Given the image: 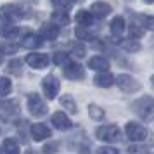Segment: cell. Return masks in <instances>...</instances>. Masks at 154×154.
<instances>
[{"instance_id": "6da1fadb", "label": "cell", "mask_w": 154, "mask_h": 154, "mask_svg": "<svg viewBox=\"0 0 154 154\" xmlns=\"http://www.w3.org/2000/svg\"><path fill=\"white\" fill-rule=\"evenodd\" d=\"M95 135H97L99 140H104V142H119L121 140V132L116 125H104V126H99L95 130Z\"/></svg>"}, {"instance_id": "7a4b0ae2", "label": "cell", "mask_w": 154, "mask_h": 154, "mask_svg": "<svg viewBox=\"0 0 154 154\" xmlns=\"http://www.w3.org/2000/svg\"><path fill=\"white\" fill-rule=\"evenodd\" d=\"M47 104L42 100V97L38 95V94H29L28 97V111L29 114H33L36 118H40L43 114H47Z\"/></svg>"}, {"instance_id": "3957f363", "label": "cell", "mask_w": 154, "mask_h": 154, "mask_svg": "<svg viewBox=\"0 0 154 154\" xmlns=\"http://www.w3.org/2000/svg\"><path fill=\"white\" fill-rule=\"evenodd\" d=\"M116 83H118V87L123 92H126V94H133V92H137V90H140V88H142L140 82H137L133 76L125 75V73L116 76Z\"/></svg>"}, {"instance_id": "277c9868", "label": "cell", "mask_w": 154, "mask_h": 154, "mask_svg": "<svg viewBox=\"0 0 154 154\" xmlns=\"http://www.w3.org/2000/svg\"><path fill=\"white\" fill-rule=\"evenodd\" d=\"M26 14L21 9V5H16V4H5L0 9V17L4 21H16V19H21Z\"/></svg>"}, {"instance_id": "5b68a950", "label": "cell", "mask_w": 154, "mask_h": 154, "mask_svg": "<svg viewBox=\"0 0 154 154\" xmlns=\"http://www.w3.org/2000/svg\"><path fill=\"white\" fill-rule=\"evenodd\" d=\"M126 137L133 142H140V140H146L147 137V130L146 126H142L140 123H135V121H130L126 123Z\"/></svg>"}, {"instance_id": "8992f818", "label": "cell", "mask_w": 154, "mask_h": 154, "mask_svg": "<svg viewBox=\"0 0 154 154\" xmlns=\"http://www.w3.org/2000/svg\"><path fill=\"white\" fill-rule=\"evenodd\" d=\"M59 80H57L54 75H49V76L43 78L42 82V88H43V94L47 99H56L57 92H59Z\"/></svg>"}, {"instance_id": "52a82bcc", "label": "cell", "mask_w": 154, "mask_h": 154, "mask_svg": "<svg viewBox=\"0 0 154 154\" xmlns=\"http://www.w3.org/2000/svg\"><path fill=\"white\" fill-rule=\"evenodd\" d=\"M63 71H64V76L69 78V80H82V78H85L83 66H80L76 63H68L63 68Z\"/></svg>"}, {"instance_id": "ba28073f", "label": "cell", "mask_w": 154, "mask_h": 154, "mask_svg": "<svg viewBox=\"0 0 154 154\" xmlns=\"http://www.w3.org/2000/svg\"><path fill=\"white\" fill-rule=\"evenodd\" d=\"M152 106H154V100L146 95V97H140L139 100H135L132 104V109L137 114H140V116H147V111L152 109Z\"/></svg>"}, {"instance_id": "9c48e42d", "label": "cell", "mask_w": 154, "mask_h": 154, "mask_svg": "<svg viewBox=\"0 0 154 154\" xmlns=\"http://www.w3.org/2000/svg\"><path fill=\"white\" fill-rule=\"evenodd\" d=\"M26 63L35 68V69H42V68H47L49 64V56L47 54H28L26 56Z\"/></svg>"}, {"instance_id": "30bf717a", "label": "cell", "mask_w": 154, "mask_h": 154, "mask_svg": "<svg viewBox=\"0 0 154 154\" xmlns=\"http://www.w3.org/2000/svg\"><path fill=\"white\" fill-rule=\"evenodd\" d=\"M59 35V26H56L54 23H43L42 26H40V38L43 40H54L57 38Z\"/></svg>"}, {"instance_id": "8fae6325", "label": "cell", "mask_w": 154, "mask_h": 154, "mask_svg": "<svg viewBox=\"0 0 154 154\" xmlns=\"http://www.w3.org/2000/svg\"><path fill=\"white\" fill-rule=\"evenodd\" d=\"M17 102H14V100H7V102H2L0 104V118L4 119H9L12 118V116H16L17 114Z\"/></svg>"}, {"instance_id": "7c38bea8", "label": "cell", "mask_w": 154, "mask_h": 154, "mask_svg": "<svg viewBox=\"0 0 154 154\" xmlns=\"http://www.w3.org/2000/svg\"><path fill=\"white\" fill-rule=\"evenodd\" d=\"M31 137L35 140H38V142L45 140L50 137V130L43 123H35V125H31Z\"/></svg>"}, {"instance_id": "4fadbf2b", "label": "cell", "mask_w": 154, "mask_h": 154, "mask_svg": "<svg viewBox=\"0 0 154 154\" xmlns=\"http://www.w3.org/2000/svg\"><path fill=\"white\" fill-rule=\"evenodd\" d=\"M52 123H54V126H56L57 130H68V128H71L69 118L61 111H57L52 114Z\"/></svg>"}, {"instance_id": "5bb4252c", "label": "cell", "mask_w": 154, "mask_h": 154, "mask_svg": "<svg viewBox=\"0 0 154 154\" xmlns=\"http://www.w3.org/2000/svg\"><path fill=\"white\" fill-rule=\"evenodd\" d=\"M88 68L94 71H100V73H106V69L109 68V61L104 59V57H92L88 61Z\"/></svg>"}, {"instance_id": "9a60e30c", "label": "cell", "mask_w": 154, "mask_h": 154, "mask_svg": "<svg viewBox=\"0 0 154 154\" xmlns=\"http://www.w3.org/2000/svg\"><path fill=\"white\" fill-rule=\"evenodd\" d=\"M109 12H111V5L109 4H106V2H94L92 4V16L106 17Z\"/></svg>"}, {"instance_id": "2e32d148", "label": "cell", "mask_w": 154, "mask_h": 154, "mask_svg": "<svg viewBox=\"0 0 154 154\" xmlns=\"http://www.w3.org/2000/svg\"><path fill=\"white\" fill-rule=\"evenodd\" d=\"M21 45H23V47H26V49H36V47H40V45H42V38H40L38 35L29 33V35L23 36Z\"/></svg>"}, {"instance_id": "e0dca14e", "label": "cell", "mask_w": 154, "mask_h": 154, "mask_svg": "<svg viewBox=\"0 0 154 154\" xmlns=\"http://www.w3.org/2000/svg\"><path fill=\"white\" fill-rule=\"evenodd\" d=\"M112 82H114V78H112V75H109V73H99L97 76L94 78V83L97 85V87H111Z\"/></svg>"}, {"instance_id": "ac0fdd59", "label": "cell", "mask_w": 154, "mask_h": 154, "mask_svg": "<svg viewBox=\"0 0 154 154\" xmlns=\"http://www.w3.org/2000/svg\"><path fill=\"white\" fill-rule=\"evenodd\" d=\"M109 28H111V33L112 35H121L123 31L126 29V24H125V19L123 17H114L111 21V24H109Z\"/></svg>"}, {"instance_id": "d6986e66", "label": "cell", "mask_w": 154, "mask_h": 154, "mask_svg": "<svg viewBox=\"0 0 154 154\" xmlns=\"http://www.w3.org/2000/svg\"><path fill=\"white\" fill-rule=\"evenodd\" d=\"M76 23L82 26V28H87V26H90L92 23H94V16H92V12L80 11V12L76 14Z\"/></svg>"}, {"instance_id": "ffe728a7", "label": "cell", "mask_w": 154, "mask_h": 154, "mask_svg": "<svg viewBox=\"0 0 154 154\" xmlns=\"http://www.w3.org/2000/svg\"><path fill=\"white\" fill-rule=\"evenodd\" d=\"M4 151H5V154H19V146H17L16 139L4 140Z\"/></svg>"}, {"instance_id": "44dd1931", "label": "cell", "mask_w": 154, "mask_h": 154, "mask_svg": "<svg viewBox=\"0 0 154 154\" xmlns=\"http://www.w3.org/2000/svg\"><path fill=\"white\" fill-rule=\"evenodd\" d=\"M52 21L56 23V26H66L68 23H69V16L66 14V12H61V11H57L52 14Z\"/></svg>"}, {"instance_id": "7402d4cb", "label": "cell", "mask_w": 154, "mask_h": 154, "mask_svg": "<svg viewBox=\"0 0 154 154\" xmlns=\"http://www.w3.org/2000/svg\"><path fill=\"white\" fill-rule=\"evenodd\" d=\"M61 106H63V107H66L68 111H71L73 114H75V112H78L76 102L73 100V97H71V95H63V97H61Z\"/></svg>"}, {"instance_id": "603a6c76", "label": "cell", "mask_w": 154, "mask_h": 154, "mask_svg": "<svg viewBox=\"0 0 154 154\" xmlns=\"http://www.w3.org/2000/svg\"><path fill=\"white\" fill-rule=\"evenodd\" d=\"M0 35L4 38H14L17 35V28L12 24H4V26H0Z\"/></svg>"}, {"instance_id": "cb8c5ba5", "label": "cell", "mask_w": 154, "mask_h": 154, "mask_svg": "<svg viewBox=\"0 0 154 154\" xmlns=\"http://www.w3.org/2000/svg\"><path fill=\"white\" fill-rule=\"evenodd\" d=\"M88 114H90V118L95 119V121H99V119L104 118V111H102V107H99L97 104H90L88 106Z\"/></svg>"}, {"instance_id": "d4e9b609", "label": "cell", "mask_w": 154, "mask_h": 154, "mask_svg": "<svg viewBox=\"0 0 154 154\" xmlns=\"http://www.w3.org/2000/svg\"><path fill=\"white\" fill-rule=\"evenodd\" d=\"M121 49H125L126 52H139L140 50V43L135 42V40H126V42H121Z\"/></svg>"}, {"instance_id": "484cf974", "label": "cell", "mask_w": 154, "mask_h": 154, "mask_svg": "<svg viewBox=\"0 0 154 154\" xmlns=\"http://www.w3.org/2000/svg\"><path fill=\"white\" fill-rule=\"evenodd\" d=\"M12 90V83L9 78H2L0 76V95H9Z\"/></svg>"}, {"instance_id": "4316f807", "label": "cell", "mask_w": 154, "mask_h": 154, "mask_svg": "<svg viewBox=\"0 0 154 154\" xmlns=\"http://www.w3.org/2000/svg\"><path fill=\"white\" fill-rule=\"evenodd\" d=\"M21 66H23V64H21V61H19V59H12V61L9 63L7 71H9V73H12V75H21V73H23Z\"/></svg>"}, {"instance_id": "83f0119b", "label": "cell", "mask_w": 154, "mask_h": 154, "mask_svg": "<svg viewBox=\"0 0 154 154\" xmlns=\"http://www.w3.org/2000/svg\"><path fill=\"white\" fill-rule=\"evenodd\" d=\"M75 35H76V38H80V40H92L90 31L87 28H82V26H78V28L75 29Z\"/></svg>"}, {"instance_id": "f1b7e54d", "label": "cell", "mask_w": 154, "mask_h": 154, "mask_svg": "<svg viewBox=\"0 0 154 154\" xmlns=\"http://www.w3.org/2000/svg\"><path fill=\"white\" fill-rule=\"evenodd\" d=\"M54 63L56 64H64V66H66V64L69 63V57H68L66 52H56V54H54Z\"/></svg>"}, {"instance_id": "f546056e", "label": "cell", "mask_w": 154, "mask_h": 154, "mask_svg": "<svg viewBox=\"0 0 154 154\" xmlns=\"http://www.w3.org/2000/svg\"><path fill=\"white\" fill-rule=\"evenodd\" d=\"M139 21H142V24L149 29H154V17L152 16H140Z\"/></svg>"}, {"instance_id": "4dcf8cb0", "label": "cell", "mask_w": 154, "mask_h": 154, "mask_svg": "<svg viewBox=\"0 0 154 154\" xmlns=\"http://www.w3.org/2000/svg\"><path fill=\"white\" fill-rule=\"evenodd\" d=\"M128 31H130V35H132L133 38H140V36L144 35V29L140 28V26H137V24H132V26L128 28Z\"/></svg>"}, {"instance_id": "1f68e13d", "label": "cell", "mask_w": 154, "mask_h": 154, "mask_svg": "<svg viewBox=\"0 0 154 154\" xmlns=\"http://www.w3.org/2000/svg\"><path fill=\"white\" fill-rule=\"evenodd\" d=\"M71 49H73V54H75L76 57H83L85 56V47L82 45V43H73Z\"/></svg>"}, {"instance_id": "d6a6232c", "label": "cell", "mask_w": 154, "mask_h": 154, "mask_svg": "<svg viewBox=\"0 0 154 154\" xmlns=\"http://www.w3.org/2000/svg\"><path fill=\"white\" fill-rule=\"evenodd\" d=\"M42 151H43V154H54L57 151V142H49V144H45Z\"/></svg>"}, {"instance_id": "836d02e7", "label": "cell", "mask_w": 154, "mask_h": 154, "mask_svg": "<svg viewBox=\"0 0 154 154\" xmlns=\"http://www.w3.org/2000/svg\"><path fill=\"white\" fill-rule=\"evenodd\" d=\"M97 154H119L114 147H99Z\"/></svg>"}, {"instance_id": "e575fe53", "label": "cell", "mask_w": 154, "mask_h": 154, "mask_svg": "<svg viewBox=\"0 0 154 154\" xmlns=\"http://www.w3.org/2000/svg\"><path fill=\"white\" fill-rule=\"evenodd\" d=\"M54 5L56 7H61V9H71V2H54Z\"/></svg>"}, {"instance_id": "d590c367", "label": "cell", "mask_w": 154, "mask_h": 154, "mask_svg": "<svg viewBox=\"0 0 154 154\" xmlns=\"http://www.w3.org/2000/svg\"><path fill=\"white\" fill-rule=\"evenodd\" d=\"M4 63V54H2V50H0V64Z\"/></svg>"}, {"instance_id": "8d00e7d4", "label": "cell", "mask_w": 154, "mask_h": 154, "mask_svg": "<svg viewBox=\"0 0 154 154\" xmlns=\"http://www.w3.org/2000/svg\"><path fill=\"white\" fill-rule=\"evenodd\" d=\"M26 154H38L36 151H26Z\"/></svg>"}, {"instance_id": "74e56055", "label": "cell", "mask_w": 154, "mask_h": 154, "mask_svg": "<svg viewBox=\"0 0 154 154\" xmlns=\"http://www.w3.org/2000/svg\"><path fill=\"white\" fill-rule=\"evenodd\" d=\"M151 83H152V88H154V75H152V78H151Z\"/></svg>"}, {"instance_id": "f35d334b", "label": "cell", "mask_w": 154, "mask_h": 154, "mask_svg": "<svg viewBox=\"0 0 154 154\" xmlns=\"http://www.w3.org/2000/svg\"><path fill=\"white\" fill-rule=\"evenodd\" d=\"M0 132H2V130H0Z\"/></svg>"}]
</instances>
